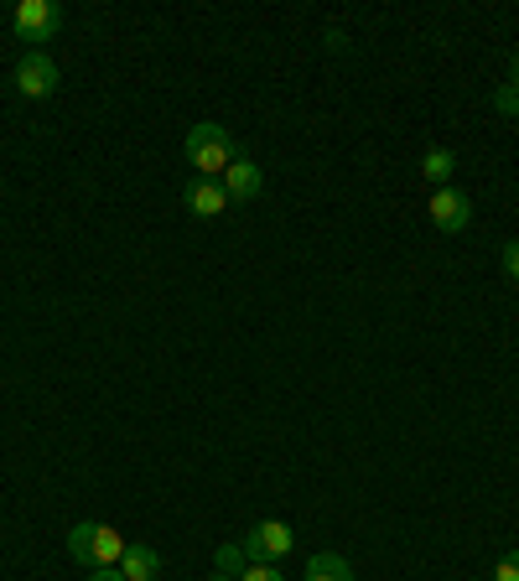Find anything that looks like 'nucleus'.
Instances as JSON below:
<instances>
[{
    "label": "nucleus",
    "mask_w": 519,
    "mask_h": 581,
    "mask_svg": "<svg viewBox=\"0 0 519 581\" xmlns=\"http://www.w3.org/2000/svg\"><path fill=\"white\" fill-rule=\"evenodd\" d=\"M182 202L198 213V219H219L223 208H229V193H223V182L214 177H198V182H187V193H182Z\"/></svg>",
    "instance_id": "6e6552de"
},
{
    "label": "nucleus",
    "mask_w": 519,
    "mask_h": 581,
    "mask_svg": "<svg viewBox=\"0 0 519 581\" xmlns=\"http://www.w3.org/2000/svg\"><path fill=\"white\" fill-rule=\"evenodd\" d=\"M11 26H16L21 42H53L62 26V5L58 0H21L11 11Z\"/></svg>",
    "instance_id": "7ed1b4c3"
},
{
    "label": "nucleus",
    "mask_w": 519,
    "mask_h": 581,
    "mask_svg": "<svg viewBox=\"0 0 519 581\" xmlns=\"http://www.w3.org/2000/svg\"><path fill=\"white\" fill-rule=\"evenodd\" d=\"M16 89L26 100H53V89H58V62H53V53L32 47V53L16 62Z\"/></svg>",
    "instance_id": "39448f33"
},
{
    "label": "nucleus",
    "mask_w": 519,
    "mask_h": 581,
    "mask_svg": "<svg viewBox=\"0 0 519 581\" xmlns=\"http://www.w3.org/2000/svg\"><path fill=\"white\" fill-rule=\"evenodd\" d=\"M244 561H250V556H244V545H219V571H229V577H240V571H244Z\"/></svg>",
    "instance_id": "f8f14e48"
},
{
    "label": "nucleus",
    "mask_w": 519,
    "mask_h": 581,
    "mask_svg": "<svg viewBox=\"0 0 519 581\" xmlns=\"http://www.w3.org/2000/svg\"><path fill=\"white\" fill-rule=\"evenodd\" d=\"M120 577H125V581H157V577H161V556L151 550V545H125Z\"/></svg>",
    "instance_id": "1a4fd4ad"
},
{
    "label": "nucleus",
    "mask_w": 519,
    "mask_h": 581,
    "mask_svg": "<svg viewBox=\"0 0 519 581\" xmlns=\"http://www.w3.org/2000/svg\"><path fill=\"white\" fill-rule=\"evenodd\" d=\"M452 166H458V156H452L447 146H431V151L420 156V177L431 182V187H452Z\"/></svg>",
    "instance_id": "9b49d317"
},
{
    "label": "nucleus",
    "mask_w": 519,
    "mask_h": 581,
    "mask_svg": "<svg viewBox=\"0 0 519 581\" xmlns=\"http://www.w3.org/2000/svg\"><path fill=\"white\" fill-rule=\"evenodd\" d=\"M291 550H297V535H291V524L286 520H260L255 530L244 535V556H250V561L276 566V561H286Z\"/></svg>",
    "instance_id": "20e7f679"
},
{
    "label": "nucleus",
    "mask_w": 519,
    "mask_h": 581,
    "mask_svg": "<svg viewBox=\"0 0 519 581\" xmlns=\"http://www.w3.org/2000/svg\"><path fill=\"white\" fill-rule=\"evenodd\" d=\"M307 581H354V566L343 561L338 550H318L307 561Z\"/></svg>",
    "instance_id": "9d476101"
},
{
    "label": "nucleus",
    "mask_w": 519,
    "mask_h": 581,
    "mask_svg": "<svg viewBox=\"0 0 519 581\" xmlns=\"http://www.w3.org/2000/svg\"><path fill=\"white\" fill-rule=\"evenodd\" d=\"M125 535L115 524H100V520H83L73 524V535H68V550H73V561L89 566V571H104V566H120L125 556Z\"/></svg>",
    "instance_id": "f03ea898"
},
{
    "label": "nucleus",
    "mask_w": 519,
    "mask_h": 581,
    "mask_svg": "<svg viewBox=\"0 0 519 581\" xmlns=\"http://www.w3.org/2000/svg\"><path fill=\"white\" fill-rule=\"evenodd\" d=\"M240 581H286V577H280V566H270V561H244Z\"/></svg>",
    "instance_id": "ddd939ff"
},
{
    "label": "nucleus",
    "mask_w": 519,
    "mask_h": 581,
    "mask_svg": "<svg viewBox=\"0 0 519 581\" xmlns=\"http://www.w3.org/2000/svg\"><path fill=\"white\" fill-rule=\"evenodd\" d=\"M89 581H125L120 566H104V571H89Z\"/></svg>",
    "instance_id": "f3484780"
},
{
    "label": "nucleus",
    "mask_w": 519,
    "mask_h": 581,
    "mask_svg": "<svg viewBox=\"0 0 519 581\" xmlns=\"http://www.w3.org/2000/svg\"><path fill=\"white\" fill-rule=\"evenodd\" d=\"M509 83H515V89H519V53H515V58H509Z\"/></svg>",
    "instance_id": "a211bd4d"
},
{
    "label": "nucleus",
    "mask_w": 519,
    "mask_h": 581,
    "mask_svg": "<svg viewBox=\"0 0 519 581\" xmlns=\"http://www.w3.org/2000/svg\"><path fill=\"white\" fill-rule=\"evenodd\" d=\"M208 581H240V577H229V571H214V577H208Z\"/></svg>",
    "instance_id": "6ab92c4d"
},
{
    "label": "nucleus",
    "mask_w": 519,
    "mask_h": 581,
    "mask_svg": "<svg viewBox=\"0 0 519 581\" xmlns=\"http://www.w3.org/2000/svg\"><path fill=\"white\" fill-rule=\"evenodd\" d=\"M494 581H519V550H509V556L494 566Z\"/></svg>",
    "instance_id": "2eb2a0df"
},
{
    "label": "nucleus",
    "mask_w": 519,
    "mask_h": 581,
    "mask_svg": "<svg viewBox=\"0 0 519 581\" xmlns=\"http://www.w3.org/2000/svg\"><path fill=\"white\" fill-rule=\"evenodd\" d=\"M240 156H244L240 141H234L223 125L208 120V125H193V130H187V166H198V177L219 182Z\"/></svg>",
    "instance_id": "f257e3e1"
},
{
    "label": "nucleus",
    "mask_w": 519,
    "mask_h": 581,
    "mask_svg": "<svg viewBox=\"0 0 519 581\" xmlns=\"http://www.w3.org/2000/svg\"><path fill=\"white\" fill-rule=\"evenodd\" d=\"M219 182H223V193H229V202H255L260 187H265V172H260L250 156H240Z\"/></svg>",
    "instance_id": "0eeeda50"
},
{
    "label": "nucleus",
    "mask_w": 519,
    "mask_h": 581,
    "mask_svg": "<svg viewBox=\"0 0 519 581\" xmlns=\"http://www.w3.org/2000/svg\"><path fill=\"white\" fill-rule=\"evenodd\" d=\"M426 213H431V223H437L441 234H462V229L473 223V202H468L462 187H437V193L426 198Z\"/></svg>",
    "instance_id": "423d86ee"
},
{
    "label": "nucleus",
    "mask_w": 519,
    "mask_h": 581,
    "mask_svg": "<svg viewBox=\"0 0 519 581\" xmlns=\"http://www.w3.org/2000/svg\"><path fill=\"white\" fill-rule=\"evenodd\" d=\"M494 109H499V115H519V89H515V83H499V94H494Z\"/></svg>",
    "instance_id": "4468645a"
},
{
    "label": "nucleus",
    "mask_w": 519,
    "mask_h": 581,
    "mask_svg": "<svg viewBox=\"0 0 519 581\" xmlns=\"http://www.w3.org/2000/svg\"><path fill=\"white\" fill-rule=\"evenodd\" d=\"M504 276H509V281H519V240L504 244Z\"/></svg>",
    "instance_id": "dca6fc26"
}]
</instances>
